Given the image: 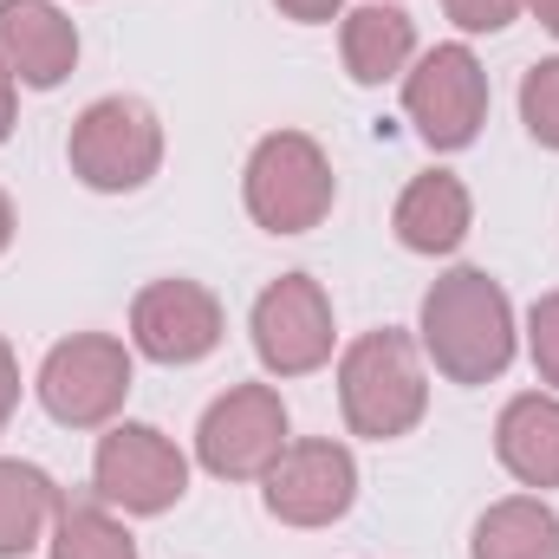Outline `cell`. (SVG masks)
I'll return each mask as SVG.
<instances>
[{
  "label": "cell",
  "mask_w": 559,
  "mask_h": 559,
  "mask_svg": "<svg viewBox=\"0 0 559 559\" xmlns=\"http://www.w3.org/2000/svg\"><path fill=\"white\" fill-rule=\"evenodd\" d=\"M0 66L26 92H52L79 66V26L52 0H0Z\"/></svg>",
  "instance_id": "7c38bea8"
},
{
  "label": "cell",
  "mask_w": 559,
  "mask_h": 559,
  "mask_svg": "<svg viewBox=\"0 0 559 559\" xmlns=\"http://www.w3.org/2000/svg\"><path fill=\"white\" fill-rule=\"evenodd\" d=\"M254 358L274 371V378H306L332 358L338 345V325H332V299L312 274H280L261 299H254Z\"/></svg>",
  "instance_id": "30bf717a"
},
{
  "label": "cell",
  "mask_w": 559,
  "mask_h": 559,
  "mask_svg": "<svg viewBox=\"0 0 559 559\" xmlns=\"http://www.w3.org/2000/svg\"><path fill=\"white\" fill-rule=\"evenodd\" d=\"M13 118H20V79L0 66V143L13 138Z\"/></svg>",
  "instance_id": "cb8c5ba5"
},
{
  "label": "cell",
  "mask_w": 559,
  "mask_h": 559,
  "mask_svg": "<svg viewBox=\"0 0 559 559\" xmlns=\"http://www.w3.org/2000/svg\"><path fill=\"white\" fill-rule=\"evenodd\" d=\"M39 404L66 429H111L131 397V345L111 332H72L39 365Z\"/></svg>",
  "instance_id": "5b68a950"
},
{
  "label": "cell",
  "mask_w": 559,
  "mask_h": 559,
  "mask_svg": "<svg viewBox=\"0 0 559 559\" xmlns=\"http://www.w3.org/2000/svg\"><path fill=\"white\" fill-rule=\"evenodd\" d=\"M468 559H559V514L540 495H508L475 521Z\"/></svg>",
  "instance_id": "e0dca14e"
},
{
  "label": "cell",
  "mask_w": 559,
  "mask_h": 559,
  "mask_svg": "<svg viewBox=\"0 0 559 559\" xmlns=\"http://www.w3.org/2000/svg\"><path fill=\"white\" fill-rule=\"evenodd\" d=\"M338 411L352 436L397 442L429 411V378H423V345L397 325H378L338 352Z\"/></svg>",
  "instance_id": "7a4b0ae2"
},
{
  "label": "cell",
  "mask_w": 559,
  "mask_h": 559,
  "mask_svg": "<svg viewBox=\"0 0 559 559\" xmlns=\"http://www.w3.org/2000/svg\"><path fill=\"white\" fill-rule=\"evenodd\" d=\"M92 488L105 508L169 514L189 495V455L156 423H111L92 449Z\"/></svg>",
  "instance_id": "52a82bcc"
},
{
  "label": "cell",
  "mask_w": 559,
  "mask_h": 559,
  "mask_svg": "<svg viewBox=\"0 0 559 559\" xmlns=\"http://www.w3.org/2000/svg\"><path fill=\"white\" fill-rule=\"evenodd\" d=\"M286 20H299V26H325V20H338L345 13V0H274Z\"/></svg>",
  "instance_id": "603a6c76"
},
{
  "label": "cell",
  "mask_w": 559,
  "mask_h": 559,
  "mask_svg": "<svg viewBox=\"0 0 559 559\" xmlns=\"http://www.w3.org/2000/svg\"><path fill=\"white\" fill-rule=\"evenodd\" d=\"M527 352H534L540 384L559 391V293H540L534 299V312H527Z\"/></svg>",
  "instance_id": "ffe728a7"
},
{
  "label": "cell",
  "mask_w": 559,
  "mask_h": 559,
  "mask_svg": "<svg viewBox=\"0 0 559 559\" xmlns=\"http://www.w3.org/2000/svg\"><path fill=\"white\" fill-rule=\"evenodd\" d=\"M52 559H138L131 527L105 508V501H66L52 534H46Z\"/></svg>",
  "instance_id": "ac0fdd59"
},
{
  "label": "cell",
  "mask_w": 559,
  "mask_h": 559,
  "mask_svg": "<svg viewBox=\"0 0 559 559\" xmlns=\"http://www.w3.org/2000/svg\"><path fill=\"white\" fill-rule=\"evenodd\" d=\"M66 495L39 462L0 455V559H26L59 521Z\"/></svg>",
  "instance_id": "2e32d148"
},
{
  "label": "cell",
  "mask_w": 559,
  "mask_h": 559,
  "mask_svg": "<svg viewBox=\"0 0 559 559\" xmlns=\"http://www.w3.org/2000/svg\"><path fill=\"white\" fill-rule=\"evenodd\" d=\"M228 332L222 299L202 280H150L131 299V345L150 365H202Z\"/></svg>",
  "instance_id": "8fae6325"
},
{
  "label": "cell",
  "mask_w": 559,
  "mask_h": 559,
  "mask_svg": "<svg viewBox=\"0 0 559 559\" xmlns=\"http://www.w3.org/2000/svg\"><path fill=\"white\" fill-rule=\"evenodd\" d=\"M391 228H397V241L411 248V254H455L462 241H468V228H475V202H468V182L462 176H449V169H423L411 176V189L397 195V209H391Z\"/></svg>",
  "instance_id": "4fadbf2b"
},
{
  "label": "cell",
  "mask_w": 559,
  "mask_h": 559,
  "mask_svg": "<svg viewBox=\"0 0 559 559\" xmlns=\"http://www.w3.org/2000/svg\"><path fill=\"white\" fill-rule=\"evenodd\" d=\"M66 163L85 189L98 195H131L143 189L156 169H163V124L143 98H98L72 118V138H66Z\"/></svg>",
  "instance_id": "277c9868"
},
{
  "label": "cell",
  "mask_w": 559,
  "mask_h": 559,
  "mask_svg": "<svg viewBox=\"0 0 559 559\" xmlns=\"http://www.w3.org/2000/svg\"><path fill=\"white\" fill-rule=\"evenodd\" d=\"M404 118L417 124V138L429 150H468L481 138V124H488V72L462 39L429 46L423 59H411Z\"/></svg>",
  "instance_id": "8992f818"
},
{
  "label": "cell",
  "mask_w": 559,
  "mask_h": 559,
  "mask_svg": "<svg viewBox=\"0 0 559 559\" xmlns=\"http://www.w3.org/2000/svg\"><path fill=\"white\" fill-rule=\"evenodd\" d=\"M527 0H442V13L462 26V33H508L521 20Z\"/></svg>",
  "instance_id": "44dd1931"
},
{
  "label": "cell",
  "mask_w": 559,
  "mask_h": 559,
  "mask_svg": "<svg viewBox=\"0 0 559 559\" xmlns=\"http://www.w3.org/2000/svg\"><path fill=\"white\" fill-rule=\"evenodd\" d=\"M417 345L449 384H495L514 365V299L488 267H449L417 306Z\"/></svg>",
  "instance_id": "6da1fadb"
},
{
  "label": "cell",
  "mask_w": 559,
  "mask_h": 559,
  "mask_svg": "<svg viewBox=\"0 0 559 559\" xmlns=\"http://www.w3.org/2000/svg\"><path fill=\"white\" fill-rule=\"evenodd\" d=\"M338 52H345L352 85H384V79L411 72V59H417V26H411L404 7L365 0V7H352V13L338 20Z\"/></svg>",
  "instance_id": "9a60e30c"
},
{
  "label": "cell",
  "mask_w": 559,
  "mask_h": 559,
  "mask_svg": "<svg viewBox=\"0 0 559 559\" xmlns=\"http://www.w3.org/2000/svg\"><path fill=\"white\" fill-rule=\"evenodd\" d=\"M13 248V202H7V189H0V254Z\"/></svg>",
  "instance_id": "484cf974"
},
{
  "label": "cell",
  "mask_w": 559,
  "mask_h": 559,
  "mask_svg": "<svg viewBox=\"0 0 559 559\" xmlns=\"http://www.w3.org/2000/svg\"><path fill=\"white\" fill-rule=\"evenodd\" d=\"M241 202H248L254 228H267V235H312L332 215V202H338L332 156L306 131L261 138L248 169H241Z\"/></svg>",
  "instance_id": "3957f363"
},
{
  "label": "cell",
  "mask_w": 559,
  "mask_h": 559,
  "mask_svg": "<svg viewBox=\"0 0 559 559\" xmlns=\"http://www.w3.org/2000/svg\"><path fill=\"white\" fill-rule=\"evenodd\" d=\"M286 442V404L274 384H235L195 423V462L215 481H261Z\"/></svg>",
  "instance_id": "ba28073f"
},
{
  "label": "cell",
  "mask_w": 559,
  "mask_h": 559,
  "mask_svg": "<svg viewBox=\"0 0 559 559\" xmlns=\"http://www.w3.org/2000/svg\"><path fill=\"white\" fill-rule=\"evenodd\" d=\"M521 124L540 150H559V59H534L521 79Z\"/></svg>",
  "instance_id": "d6986e66"
},
{
  "label": "cell",
  "mask_w": 559,
  "mask_h": 559,
  "mask_svg": "<svg viewBox=\"0 0 559 559\" xmlns=\"http://www.w3.org/2000/svg\"><path fill=\"white\" fill-rule=\"evenodd\" d=\"M13 411H20V358H13V345L0 338V436H7Z\"/></svg>",
  "instance_id": "7402d4cb"
},
{
  "label": "cell",
  "mask_w": 559,
  "mask_h": 559,
  "mask_svg": "<svg viewBox=\"0 0 559 559\" xmlns=\"http://www.w3.org/2000/svg\"><path fill=\"white\" fill-rule=\"evenodd\" d=\"M495 455L521 488H559V397L547 391H521L508 397V411L495 423Z\"/></svg>",
  "instance_id": "5bb4252c"
},
{
  "label": "cell",
  "mask_w": 559,
  "mask_h": 559,
  "mask_svg": "<svg viewBox=\"0 0 559 559\" xmlns=\"http://www.w3.org/2000/svg\"><path fill=\"white\" fill-rule=\"evenodd\" d=\"M527 7L540 13V26H547V33H554V39H559V0H527Z\"/></svg>",
  "instance_id": "d4e9b609"
},
{
  "label": "cell",
  "mask_w": 559,
  "mask_h": 559,
  "mask_svg": "<svg viewBox=\"0 0 559 559\" xmlns=\"http://www.w3.org/2000/svg\"><path fill=\"white\" fill-rule=\"evenodd\" d=\"M261 501L280 527H332L358 501V462L332 436H299L261 475Z\"/></svg>",
  "instance_id": "9c48e42d"
}]
</instances>
